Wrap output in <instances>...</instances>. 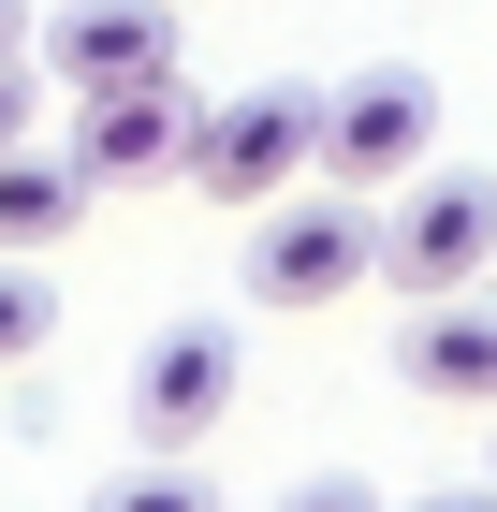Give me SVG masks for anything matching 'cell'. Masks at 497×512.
<instances>
[{
	"label": "cell",
	"mask_w": 497,
	"mask_h": 512,
	"mask_svg": "<svg viewBox=\"0 0 497 512\" xmlns=\"http://www.w3.org/2000/svg\"><path fill=\"white\" fill-rule=\"evenodd\" d=\"M30 132V44H0V147Z\"/></svg>",
	"instance_id": "11"
},
{
	"label": "cell",
	"mask_w": 497,
	"mask_h": 512,
	"mask_svg": "<svg viewBox=\"0 0 497 512\" xmlns=\"http://www.w3.org/2000/svg\"><path fill=\"white\" fill-rule=\"evenodd\" d=\"M395 381L439 395V410H483V395H497V308H483V278H468V293H410V322H395Z\"/></svg>",
	"instance_id": "8"
},
{
	"label": "cell",
	"mask_w": 497,
	"mask_h": 512,
	"mask_svg": "<svg viewBox=\"0 0 497 512\" xmlns=\"http://www.w3.org/2000/svg\"><path fill=\"white\" fill-rule=\"evenodd\" d=\"M234 410V322H161L147 366H132V439L147 454H205Z\"/></svg>",
	"instance_id": "5"
},
{
	"label": "cell",
	"mask_w": 497,
	"mask_h": 512,
	"mask_svg": "<svg viewBox=\"0 0 497 512\" xmlns=\"http://www.w3.org/2000/svg\"><path fill=\"white\" fill-rule=\"evenodd\" d=\"M30 30H44V15H30V0H0V44H30Z\"/></svg>",
	"instance_id": "12"
},
{
	"label": "cell",
	"mask_w": 497,
	"mask_h": 512,
	"mask_svg": "<svg viewBox=\"0 0 497 512\" xmlns=\"http://www.w3.org/2000/svg\"><path fill=\"white\" fill-rule=\"evenodd\" d=\"M88 205H103V176H88L74 147H30V132L0 147V249H30V264H44V249L74 235Z\"/></svg>",
	"instance_id": "9"
},
{
	"label": "cell",
	"mask_w": 497,
	"mask_h": 512,
	"mask_svg": "<svg viewBox=\"0 0 497 512\" xmlns=\"http://www.w3.org/2000/svg\"><path fill=\"white\" fill-rule=\"evenodd\" d=\"M410 161H439V74L424 59H366L322 88V176L337 191H395Z\"/></svg>",
	"instance_id": "3"
},
{
	"label": "cell",
	"mask_w": 497,
	"mask_h": 512,
	"mask_svg": "<svg viewBox=\"0 0 497 512\" xmlns=\"http://www.w3.org/2000/svg\"><path fill=\"white\" fill-rule=\"evenodd\" d=\"M497 264V176L483 161H410L381 205V278L395 293H468Z\"/></svg>",
	"instance_id": "2"
},
{
	"label": "cell",
	"mask_w": 497,
	"mask_h": 512,
	"mask_svg": "<svg viewBox=\"0 0 497 512\" xmlns=\"http://www.w3.org/2000/svg\"><path fill=\"white\" fill-rule=\"evenodd\" d=\"M59 337V278H30V249H0V366H30Z\"/></svg>",
	"instance_id": "10"
},
{
	"label": "cell",
	"mask_w": 497,
	"mask_h": 512,
	"mask_svg": "<svg viewBox=\"0 0 497 512\" xmlns=\"http://www.w3.org/2000/svg\"><path fill=\"white\" fill-rule=\"evenodd\" d=\"M366 264H381V205H264V235H249L264 308H337Z\"/></svg>",
	"instance_id": "4"
},
{
	"label": "cell",
	"mask_w": 497,
	"mask_h": 512,
	"mask_svg": "<svg viewBox=\"0 0 497 512\" xmlns=\"http://www.w3.org/2000/svg\"><path fill=\"white\" fill-rule=\"evenodd\" d=\"M293 176H322V88L264 74V88H234V103L191 118V191L205 205H278Z\"/></svg>",
	"instance_id": "1"
},
{
	"label": "cell",
	"mask_w": 497,
	"mask_h": 512,
	"mask_svg": "<svg viewBox=\"0 0 497 512\" xmlns=\"http://www.w3.org/2000/svg\"><path fill=\"white\" fill-rule=\"evenodd\" d=\"M30 59L59 88H132V74H176V15L161 0H59L30 30Z\"/></svg>",
	"instance_id": "7"
},
{
	"label": "cell",
	"mask_w": 497,
	"mask_h": 512,
	"mask_svg": "<svg viewBox=\"0 0 497 512\" xmlns=\"http://www.w3.org/2000/svg\"><path fill=\"white\" fill-rule=\"evenodd\" d=\"M74 161L103 176V191L191 176V103H176V74H132V88H74Z\"/></svg>",
	"instance_id": "6"
}]
</instances>
